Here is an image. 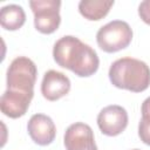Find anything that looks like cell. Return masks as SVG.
Here are the masks:
<instances>
[{
	"label": "cell",
	"instance_id": "cell-1",
	"mask_svg": "<svg viewBox=\"0 0 150 150\" xmlns=\"http://www.w3.org/2000/svg\"><path fill=\"white\" fill-rule=\"evenodd\" d=\"M53 57L60 67L71 70L80 77L94 75L100 66L95 49L73 35H64L54 43Z\"/></svg>",
	"mask_w": 150,
	"mask_h": 150
},
{
	"label": "cell",
	"instance_id": "cell-2",
	"mask_svg": "<svg viewBox=\"0 0 150 150\" xmlns=\"http://www.w3.org/2000/svg\"><path fill=\"white\" fill-rule=\"evenodd\" d=\"M108 75L114 87L132 93L144 91L150 86V68L138 59L121 57L111 63Z\"/></svg>",
	"mask_w": 150,
	"mask_h": 150
},
{
	"label": "cell",
	"instance_id": "cell-3",
	"mask_svg": "<svg viewBox=\"0 0 150 150\" xmlns=\"http://www.w3.org/2000/svg\"><path fill=\"white\" fill-rule=\"evenodd\" d=\"M132 40V29L128 22L112 20L96 33V42L105 53H116L127 48Z\"/></svg>",
	"mask_w": 150,
	"mask_h": 150
},
{
	"label": "cell",
	"instance_id": "cell-4",
	"mask_svg": "<svg viewBox=\"0 0 150 150\" xmlns=\"http://www.w3.org/2000/svg\"><path fill=\"white\" fill-rule=\"evenodd\" d=\"M36 76L38 69L35 63L26 56H18L11 62L7 69V89L34 95Z\"/></svg>",
	"mask_w": 150,
	"mask_h": 150
},
{
	"label": "cell",
	"instance_id": "cell-5",
	"mask_svg": "<svg viewBox=\"0 0 150 150\" xmlns=\"http://www.w3.org/2000/svg\"><path fill=\"white\" fill-rule=\"evenodd\" d=\"M30 9L34 14V26L42 34L54 33L61 23L60 0H32Z\"/></svg>",
	"mask_w": 150,
	"mask_h": 150
},
{
	"label": "cell",
	"instance_id": "cell-6",
	"mask_svg": "<svg viewBox=\"0 0 150 150\" xmlns=\"http://www.w3.org/2000/svg\"><path fill=\"white\" fill-rule=\"evenodd\" d=\"M128 120V112L123 107L111 104L103 108L98 112L97 125L103 135L114 137L125 130Z\"/></svg>",
	"mask_w": 150,
	"mask_h": 150
},
{
	"label": "cell",
	"instance_id": "cell-7",
	"mask_svg": "<svg viewBox=\"0 0 150 150\" xmlns=\"http://www.w3.org/2000/svg\"><path fill=\"white\" fill-rule=\"evenodd\" d=\"M63 144L66 150H97L93 129L82 122L73 123L67 128Z\"/></svg>",
	"mask_w": 150,
	"mask_h": 150
},
{
	"label": "cell",
	"instance_id": "cell-8",
	"mask_svg": "<svg viewBox=\"0 0 150 150\" xmlns=\"http://www.w3.org/2000/svg\"><path fill=\"white\" fill-rule=\"evenodd\" d=\"M27 130L34 143L42 146L50 144L56 136L53 120L45 114H34L27 123Z\"/></svg>",
	"mask_w": 150,
	"mask_h": 150
},
{
	"label": "cell",
	"instance_id": "cell-9",
	"mask_svg": "<svg viewBox=\"0 0 150 150\" xmlns=\"http://www.w3.org/2000/svg\"><path fill=\"white\" fill-rule=\"evenodd\" d=\"M70 90V80L61 71L50 69L45 73L41 82V94L48 101H56Z\"/></svg>",
	"mask_w": 150,
	"mask_h": 150
},
{
	"label": "cell",
	"instance_id": "cell-10",
	"mask_svg": "<svg viewBox=\"0 0 150 150\" xmlns=\"http://www.w3.org/2000/svg\"><path fill=\"white\" fill-rule=\"evenodd\" d=\"M34 95L22 91L6 89L0 98V109L4 115L11 118H19L23 116L30 104Z\"/></svg>",
	"mask_w": 150,
	"mask_h": 150
},
{
	"label": "cell",
	"instance_id": "cell-11",
	"mask_svg": "<svg viewBox=\"0 0 150 150\" xmlns=\"http://www.w3.org/2000/svg\"><path fill=\"white\" fill-rule=\"evenodd\" d=\"M114 6V0H81L79 2V12L83 18L90 21L103 19Z\"/></svg>",
	"mask_w": 150,
	"mask_h": 150
},
{
	"label": "cell",
	"instance_id": "cell-12",
	"mask_svg": "<svg viewBox=\"0 0 150 150\" xmlns=\"http://www.w3.org/2000/svg\"><path fill=\"white\" fill-rule=\"evenodd\" d=\"M26 22V13L23 8L19 5L11 4L1 8L0 12V23L6 30H16L23 26Z\"/></svg>",
	"mask_w": 150,
	"mask_h": 150
},
{
	"label": "cell",
	"instance_id": "cell-13",
	"mask_svg": "<svg viewBox=\"0 0 150 150\" xmlns=\"http://www.w3.org/2000/svg\"><path fill=\"white\" fill-rule=\"evenodd\" d=\"M138 136L144 144L150 146V120L141 118L138 123Z\"/></svg>",
	"mask_w": 150,
	"mask_h": 150
},
{
	"label": "cell",
	"instance_id": "cell-14",
	"mask_svg": "<svg viewBox=\"0 0 150 150\" xmlns=\"http://www.w3.org/2000/svg\"><path fill=\"white\" fill-rule=\"evenodd\" d=\"M138 15L143 22L150 26V0H144L138 6Z\"/></svg>",
	"mask_w": 150,
	"mask_h": 150
},
{
	"label": "cell",
	"instance_id": "cell-15",
	"mask_svg": "<svg viewBox=\"0 0 150 150\" xmlns=\"http://www.w3.org/2000/svg\"><path fill=\"white\" fill-rule=\"evenodd\" d=\"M141 112H142V117L143 118H148L150 120V96L146 97L141 107Z\"/></svg>",
	"mask_w": 150,
	"mask_h": 150
},
{
	"label": "cell",
	"instance_id": "cell-16",
	"mask_svg": "<svg viewBox=\"0 0 150 150\" xmlns=\"http://www.w3.org/2000/svg\"><path fill=\"white\" fill-rule=\"evenodd\" d=\"M132 150H139V149H132Z\"/></svg>",
	"mask_w": 150,
	"mask_h": 150
}]
</instances>
